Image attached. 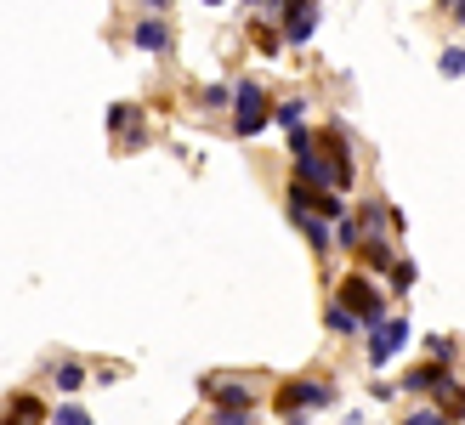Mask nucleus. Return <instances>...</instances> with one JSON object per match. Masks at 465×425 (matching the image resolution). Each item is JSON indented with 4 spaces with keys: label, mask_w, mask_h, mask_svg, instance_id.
<instances>
[{
    "label": "nucleus",
    "mask_w": 465,
    "mask_h": 425,
    "mask_svg": "<svg viewBox=\"0 0 465 425\" xmlns=\"http://www.w3.org/2000/svg\"><path fill=\"white\" fill-rule=\"evenodd\" d=\"M403 341H409V318H381V323H369V363L386 369V363L403 351Z\"/></svg>",
    "instance_id": "obj_1"
},
{
    "label": "nucleus",
    "mask_w": 465,
    "mask_h": 425,
    "mask_svg": "<svg viewBox=\"0 0 465 425\" xmlns=\"http://www.w3.org/2000/svg\"><path fill=\"white\" fill-rule=\"evenodd\" d=\"M443 381H449V369H443V363H431V369H414L403 391H426V386H443Z\"/></svg>",
    "instance_id": "obj_8"
},
{
    "label": "nucleus",
    "mask_w": 465,
    "mask_h": 425,
    "mask_svg": "<svg viewBox=\"0 0 465 425\" xmlns=\"http://www.w3.org/2000/svg\"><path fill=\"white\" fill-rule=\"evenodd\" d=\"M335 403V386H323V381H301L284 391V409H330Z\"/></svg>",
    "instance_id": "obj_4"
},
{
    "label": "nucleus",
    "mask_w": 465,
    "mask_h": 425,
    "mask_svg": "<svg viewBox=\"0 0 465 425\" xmlns=\"http://www.w3.org/2000/svg\"><path fill=\"white\" fill-rule=\"evenodd\" d=\"M460 68H465V52H460V45H449V52H443V74L460 80Z\"/></svg>",
    "instance_id": "obj_11"
},
{
    "label": "nucleus",
    "mask_w": 465,
    "mask_h": 425,
    "mask_svg": "<svg viewBox=\"0 0 465 425\" xmlns=\"http://www.w3.org/2000/svg\"><path fill=\"white\" fill-rule=\"evenodd\" d=\"M262 125H267V91L255 85V80H244V85H239V120H232V131H239V136H255Z\"/></svg>",
    "instance_id": "obj_3"
},
{
    "label": "nucleus",
    "mask_w": 465,
    "mask_h": 425,
    "mask_svg": "<svg viewBox=\"0 0 465 425\" xmlns=\"http://www.w3.org/2000/svg\"><path fill=\"white\" fill-rule=\"evenodd\" d=\"M52 420H57V425H91V414H85V409H74V403H68V409H57Z\"/></svg>",
    "instance_id": "obj_13"
},
{
    "label": "nucleus",
    "mask_w": 465,
    "mask_h": 425,
    "mask_svg": "<svg viewBox=\"0 0 465 425\" xmlns=\"http://www.w3.org/2000/svg\"><path fill=\"white\" fill-rule=\"evenodd\" d=\"M6 425H45V403L40 397H17V403L6 409Z\"/></svg>",
    "instance_id": "obj_7"
},
{
    "label": "nucleus",
    "mask_w": 465,
    "mask_h": 425,
    "mask_svg": "<svg viewBox=\"0 0 465 425\" xmlns=\"http://www.w3.org/2000/svg\"><path fill=\"white\" fill-rule=\"evenodd\" d=\"M443 6H454V12H460V0H443Z\"/></svg>",
    "instance_id": "obj_17"
},
{
    "label": "nucleus",
    "mask_w": 465,
    "mask_h": 425,
    "mask_svg": "<svg viewBox=\"0 0 465 425\" xmlns=\"http://www.w3.org/2000/svg\"><path fill=\"white\" fill-rule=\"evenodd\" d=\"M278 125H301V103H284V108H278Z\"/></svg>",
    "instance_id": "obj_15"
},
{
    "label": "nucleus",
    "mask_w": 465,
    "mask_h": 425,
    "mask_svg": "<svg viewBox=\"0 0 465 425\" xmlns=\"http://www.w3.org/2000/svg\"><path fill=\"white\" fill-rule=\"evenodd\" d=\"M148 6H165V0H148Z\"/></svg>",
    "instance_id": "obj_19"
},
{
    "label": "nucleus",
    "mask_w": 465,
    "mask_h": 425,
    "mask_svg": "<svg viewBox=\"0 0 465 425\" xmlns=\"http://www.w3.org/2000/svg\"><path fill=\"white\" fill-rule=\"evenodd\" d=\"M409 425H449L443 414H409Z\"/></svg>",
    "instance_id": "obj_16"
},
{
    "label": "nucleus",
    "mask_w": 465,
    "mask_h": 425,
    "mask_svg": "<svg viewBox=\"0 0 465 425\" xmlns=\"http://www.w3.org/2000/svg\"><path fill=\"white\" fill-rule=\"evenodd\" d=\"M358 244H363V239H358ZM363 262H369V267H391V244H386V239H369V244H363Z\"/></svg>",
    "instance_id": "obj_10"
},
{
    "label": "nucleus",
    "mask_w": 465,
    "mask_h": 425,
    "mask_svg": "<svg viewBox=\"0 0 465 425\" xmlns=\"http://www.w3.org/2000/svg\"><path fill=\"white\" fill-rule=\"evenodd\" d=\"M57 386H63V391H80V386H85V374L68 363V369H57Z\"/></svg>",
    "instance_id": "obj_12"
},
{
    "label": "nucleus",
    "mask_w": 465,
    "mask_h": 425,
    "mask_svg": "<svg viewBox=\"0 0 465 425\" xmlns=\"http://www.w3.org/2000/svg\"><path fill=\"white\" fill-rule=\"evenodd\" d=\"M136 45H143V52H165V45H171V29H165L159 17H143V23H136Z\"/></svg>",
    "instance_id": "obj_6"
},
{
    "label": "nucleus",
    "mask_w": 465,
    "mask_h": 425,
    "mask_svg": "<svg viewBox=\"0 0 465 425\" xmlns=\"http://www.w3.org/2000/svg\"><path fill=\"white\" fill-rule=\"evenodd\" d=\"M391 278H398V290H409V283H414V262H391Z\"/></svg>",
    "instance_id": "obj_14"
},
{
    "label": "nucleus",
    "mask_w": 465,
    "mask_h": 425,
    "mask_svg": "<svg viewBox=\"0 0 465 425\" xmlns=\"http://www.w3.org/2000/svg\"><path fill=\"white\" fill-rule=\"evenodd\" d=\"M284 29H290V40H312L318 6H312V0H284Z\"/></svg>",
    "instance_id": "obj_5"
},
{
    "label": "nucleus",
    "mask_w": 465,
    "mask_h": 425,
    "mask_svg": "<svg viewBox=\"0 0 465 425\" xmlns=\"http://www.w3.org/2000/svg\"><path fill=\"white\" fill-rule=\"evenodd\" d=\"M204 6H222V0H204Z\"/></svg>",
    "instance_id": "obj_18"
},
{
    "label": "nucleus",
    "mask_w": 465,
    "mask_h": 425,
    "mask_svg": "<svg viewBox=\"0 0 465 425\" xmlns=\"http://www.w3.org/2000/svg\"><path fill=\"white\" fill-rule=\"evenodd\" d=\"M211 397H216V403H250V391L239 381H211Z\"/></svg>",
    "instance_id": "obj_9"
},
{
    "label": "nucleus",
    "mask_w": 465,
    "mask_h": 425,
    "mask_svg": "<svg viewBox=\"0 0 465 425\" xmlns=\"http://www.w3.org/2000/svg\"><path fill=\"white\" fill-rule=\"evenodd\" d=\"M341 306H346L352 318H363V323H381V318H386L381 290H375L369 278H346V283H341Z\"/></svg>",
    "instance_id": "obj_2"
}]
</instances>
